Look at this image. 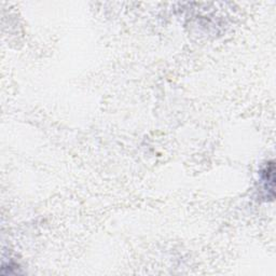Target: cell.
Instances as JSON below:
<instances>
[{
    "label": "cell",
    "mask_w": 276,
    "mask_h": 276,
    "mask_svg": "<svg viewBox=\"0 0 276 276\" xmlns=\"http://www.w3.org/2000/svg\"><path fill=\"white\" fill-rule=\"evenodd\" d=\"M262 179L264 183L263 189L268 191V198H274V163L270 162L262 172Z\"/></svg>",
    "instance_id": "obj_1"
}]
</instances>
